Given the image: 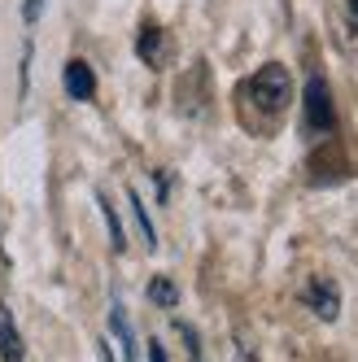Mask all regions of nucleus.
<instances>
[{
	"instance_id": "obj_15",
	"label": "nucleus",
	"mask_w": 358,
	"mask_h": 362,
	"mask_svg": "<svg viewBox=\"0 0 358 362\" xmlns=\"http://www.w3.org/2000/svg\"><path fill=\"white\" fill-rule=\"evenodd\" d=\"M345 5H350V13H354V22H358V0H345Z\"/></svg>"
},
{
	"instance_id": "obj_5",
	"label": "nucleus",
	"mask_w": 358,
	"mask_h": 362,
	"mask_svg": "<svg viewBox=\"0 0 358 362\" xmlns=\"http://www.w3.org/2000/svg\"><path fill=\"white\" fill-rule=\"evenodd\" d=\"M92 88H96L92 66H88V62H66V92H70L74 100H88Z\"/></svg>"
},
{
	"instance_id": "obj_4",
	"label": "nucleus",
	"mask_w": 358,
	"mask_h": 362,
	"mask_svg": "<svg viewBox=\"0 0 358 362\" xmlns=\"http://www.w3.org/2000/svg\"><path fill=\"white\" fill-rule=\"evenodd\" d=\"M0 358H5V362H22V358H27V349H22V336H18V327H13L9 305H0Z\"/></svg>"
},
{
	"instance_id": "obj_8",
	"label": "nucleus",
	"mask_w": 358,
	"mask_h": 362,
	"mask_svg": "<svg viewBox=\"0 0 358 362\" xmlns=\"http://www.w3.org/2000/svg\"><path fill=\"white\" fill-rule=\"evenodd\" d=\"M132 210H136V223H140V231H144V245L149 249H158V231H153V223H149V205L132 192Z\"/></svg>"
},
{
	"instance_id": "obj_7",
	"label": "nucleus",
	"mask_w": 358,
	"mask_h": 362,
	"mask_svg": "<svg viewBox=\"0 0 358 362\" xmlns=\"http://www.w3.org/2000/svg\"><path fill=\"white\" fill-rule=\"evenodd\" d=\"M110 332L122 341V354H127V362H140V354H136V332H132V323H127V315L114 305L110 310Z\"/></svg>"
},
{
	"instance_id": "obj_14",
	"label": "nucleus",
	"mask_w": 358,
	"mask_h": 362,
	"mask_svg": "<svg viewBox=\"0 0 358 362\" xmlns=\"http://www.w3.org/2000/svg\"><path fill=\"white\" fill-rule=\"evenodd\" d=\"M96 354H100V362H114V354H110V345H100Z\"/></svg>"
},
{
	"instance_id": "obj_1",
	"label": "nucleus",
	"mask_w": 358,
	"mask_h": 362,
	"mask_svg": "<svg viewBox=\"0 0 358 362\" xmlns=\"http://www.w3.org/2000/svg\"><path fill=\"white\" fill-rule=\"evenodd\" d=\"M245 96L253 100V110H262V114H284L289 110V100H293V79H289V70L271 62L262 70H253V79L245 83Z\"/></svg>"
},
{
	"instance_id": "obj_2",
	"label": "nucleus",
	"mask_w": 358,
	"mask_h": 362,
	"mask_svg": "<svg viewBox=\"0 0 358 362\" xmlns=\"http://www.w3.org/2000/svg\"><path fill=\"white\" fill-rule=\"evenodd\" d=\"M337 127V114H332V92L323 74H311L306 79V132L311 136H328Z\"/></svg>"
},
{
	"instance_id": "obj_10",
	"label": "nucleus",
	"mask_w": 358,
	"mask_h": 362,
	"mask_svg": "<svg viewBox=\"0 0 358 362\" xmlns=\"http://www.w3.org/2000/svg\"><path fill=\"white\" fill-rule=\"evenodd\" d=\"M96 205H100V214H105V223H110V245H114V249H122V245H127V236H122V223H118V214H114V205H110L105 197H96Z\"/></svg>"
},
{
	"instance_id": "obj_6",
	"label": "nucleus",
	"mask_w": 358,
	"mask_h": 362,
	"mask_svg": "<svg viewBox=\"0 0 358 362\" xmlns=\"http://www.w3.org/2000/svg\"><path fill=\"white\" fill-rule=\"evenodd\" d=\"M166 53H171V48H166L162 27H144V31H140V57H144L153 70H158V66L166 62Z\"/></svg>"
},
{
	"instance_id": "obj_3",
	"label": "nucleus",
	"mask_w": 358,
	"mask_h": 362,
	"mask_svg": "<svg viewBox=\"0 0 358 362\" xmlns=\"http://www.w3.org/2000/svg\"><path fill=\"white\" fill-rule=\"evenodd\" d=\"M306 305H311L323 323H332V319H337V310H341L337 284H332V279H311V284H306Z\"/></svg>"
},
{
	"instance_id": "obj_13",
	"label": "nucleus",
	"mask_w": 358,
	"mask_h": 362,
	"mask_svg": "<svg viewBox=\"0 0 358 362\" xmlns=\"http://www.w3.org/2000/svg\"><path fill=\"white\" fill-rule=\"evenodd\" d=\"M241 362H258V358H253V349H249V345H241Z\"/></svg>"
},
{
	"instance_id": "obj_9",
	"label": "nucleus",
	"mask_w": 358,
	"mask_h": 362,
	"mask_svg": "<svg viewBox=\"0 0 358 362\" xmlns=\"http://www.w3.org/2000/svg\"><path fill=\"white\" fill-rule=\"evenodd\" d=\"M149 297L158 301V305H175V301H179V288H175V284H171L166 275H158V279L149 284Z\"/></svg>"
},
{
	"instance_id": "obj_12",
	"label": "nucleus",
	"mask_w": 358,
	"mask_h": 362,
	"mask_svg": "<svg viewBox=\"0 0 358 362\" xmlns=\"http://www.w3.org/2000/svg\"><path fill=\"white\" fill-rule=\"evenodd\" d=\"M40 5H44V0H27V22H35V13H40Z\"/></svg>"
},
{
	"instance_id": "obj_11",
	"label": "nucleus",
	"mask_w": 358,
	"mask_h": 362,
	"mask_svg": "<svg viewBox=\"0 0 358 362\" xmlns=\"http://www.w3.org/2000/svg\"><path fill=\"white\" fill-rule=\"evenodd\" d=\"M149 362H166V349H162V341H149Z\"/></svg>"
}]
</instances>
